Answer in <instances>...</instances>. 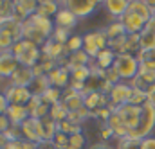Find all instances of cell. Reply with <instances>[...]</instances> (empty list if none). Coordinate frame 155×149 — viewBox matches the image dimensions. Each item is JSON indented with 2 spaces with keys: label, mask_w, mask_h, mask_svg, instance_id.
Wrapping results in <instances>:
<instances>
[{
  "label": "cell",
  "mask_w": 155,
  "mask_h": 149,
  "mask_svg": "<svg viewBox=\"0 0 155 149\" xmlns=\"http://www.w3.org/2000/svg\"><path fill=\"white\" fill-rule=\"evenodd\" d=\"M54 20L41 16L38 13H35L33 16H29L27 20H24V40H29L33 43H36L38 47H43L54 33Z\"/></svg>",
  "instance_id": "1"
},
{
  "label": "cell",
  "mask_w": 155,
  "mask_h": 149,
  "mask_svg": "<svg viewBox=\"0 0 155 149\" xmlns=\"http://www.w3.org/2000/svg\"><path fill=\"white\" fill-rule=\"evenodd\" d=\"M13 54L16 56L18 63L22 67H29V68H35L40 63V58H41V47H38L36 43L29 41V40H20L13 45Z\"/></svg>",
  "instance_id": "2"
},
{
  "label": "cell",
  "mask_w": 155,
  "mask_h": 149,
  "mask_svg": "<svg viewBox=\"0 0 155 149\" xmlns=\"http://www.w3.org/2000/svg\"><path fill=\"white\" fill-rule=\"evenodd\" d=\"M112 68L116 70V74L119 75L121 81L128 83V81H132L135 75L139 74L141 65H139L137 56H134V54H117L116 63H114Z\"/></svg>",
  "instance_id": "3"
},
{
  "label": "cell",
  "mask_w": 155,
  "mask_h": 149,
  "mask_svg": "<svg viewBox=\"0 0 155 149\" xmlns=\"http://www.w3.org/2000/svg\"><path fill=\"white\" fill-rule=\"evenodd\" d=\"M155 129V106L150 103L143 104V112H141V120L137 124L135 129L130 131V138L135 140H144L150 137V133Z\"/></svg>",
  "instance_id": "4"
},
{
  "label": "cell",
  "mask_w": 155,
  "mask_h": 149,
  "mask_svg": "<svg viewBox=\"0 0 155 149\" xmlns=\"http://www.w3.org/2000/svg\"><path fill=\"white\" fill-rule=\"evenodd\" d=\"M107 47H108V38L105 34V31H92V33L83 34V50L92 59H96L99 52L105 50Z\"/></svg>",
  "instance_id": "5"
},
{
  "label": "cell",
  "mask_w": 155,
  "mask_h": 149,
  "mask_svg": "<svg viewBox=\"0 0 155 149\" xmlns=\"http://www.w3.org/2000/svg\"><path fill=\"white\" fill-rule=\"evenodd\" d=\"M103 0H61V7L72 11L78 18H87L90 16Z\"/></svg>",
  "instance_id": "6"
},
{
  "label": "cell",
  "mask_w": 155,
  "mask_h": 149,
  "mask_svg": "<svg viewBox=\"0 0 155 149\" xmlns=\"http://www.w3.org/2000/svg\"><path fill=\"white\" fill-rule=\"evenodd\" d=\"M114 112L119 115V119L123 120V124L132 131V129L137 128V124H139V120H141L143 106H135V104L126 103V104H123V106H119V108H114ZM128 137H130V135H128Z\"/></svg>",
  "instance_id": "7"
},
{
  "label": "cell",
  "mask_w": 155,
  "mask_h": 149,
  "mask_svg": "<svg viewBox=\"0 0 155 149\" xmlns=\"http://www.w3.org/2000/svg\"><path fill=\"white\" fill-rule=\"evenodd\" d=\"M130 95H132V86H130V83L121 81V83L114 84V86L110 88V92H108V101L112 103V110L123 106V104H126V103L130 101Z\"/></svg>",
  "instance_id": "8"
},
{
  "label": "cell",
  "mask_w": 155,
  "mask_h": 149,
  "mask_svg": "<svg viewBox=\"0 0 155 149\" xmlns=\"http://www.w3.org/2000/svg\"><path fill=\"white\" fill-rule=\"evenodd\" d=\"M9 104H16V106H27L33 99V94L29 92V88L25 86H15V84H9V88L4 92Z\"/></svg>",
  "instance_id": "9"
},
{
  "label": "cell",
  "mask_w": 155,
  "mask_h": 149,
  "mask_svg": "<svg viewBox=\"0 0 155 149\" xmlns=\"http://www.w3.org/2000/svg\"><path fill=\"white\" fill-rule=\"evenodd\" d=\"M0 33L13 38L15 41H20L24 38V22L18 20L16 16L4 18V20H0Z\"/></svg>",
  "instance_id": "10"
},
{
  "label": "cell",
  "mask_w": 155,
  "mask_h": 149,
  "mask_svg": "<svg viewBox=\"0 0 155 149\" xmlns=\"http://www.w3.org/2000/svg\"><path fill=\"white\" fill-rule=\"evenodd\" d=\"M121 24H123V27H124V31H126V34H139L144 27H146V20L144 18H141L139 14H135V13H132V11H126L121 18H117Z\"/></svg>",
  "instance_id": "11"
},
{
  "label": "cell",
  "mask_w": 155,
  "mask_h": 149,
  "mask_svg": "<svg viewBox=\"0 0 155 149\" xmlns=\"http://www.w3.org/2000/svg\"><path fill=\"white\" fill-rule=\"evenodd\" d=\"M20 63L16 59V56L13 54V50H5L0 54V79H11V75L18 70Z\"/></svg>",
  "instance_id": "12"
},
{
  "label": "cell",
  "mask_w": 155,
  "mask_h": 149,
  "mask_svg": "<svg viewBox=\"0 0 155 149\" xmlns=\"http://www.w3.org/2000/svg\"><path fill=\"white\" fill-rule=\"evenodd\" d=\"M47 77H49V81H51V86L60 88V90L67 88V86L71 84V81H72L71 70H69L67 67H63V65H60V67H56L52 72H49Z\"/></svg>",
  "instance_id": "13"
},
{
  "label": "cell",
  "mask_w": 155,
  "mask_h": 149,
  "mask_svg": "<svg viewBox=\"0 0 155 149\" xmlns=\"http://www.w3.org/2000/svg\"><path fill=\"white\" fill-rule=\"evenodd\" d=\"M40 0H15V16L18 20H27L38 11Z\"/></svg>",
  "instance_id": "14"
},
{
  "label": "cell",
  "mask_w": 155,
  "mask_h": 149,
  "mask_svg": "<svg viewBox=\"0 0 155 149\" xmlns=\"http://www.w3.org/2000/svg\"><path fill=\"white\" fill-rule=\"evenodd\" d=\"M52 20H54V27H58V29H65V31H71V33H72V29L78 25V20H79V18H78L72 11L61 7L60 13H58Z\"/></svg>",
  "instance_id": "15"
},
{
  "label": "cell",
  "mask_w": 155,
  "mask_h": 149,
  "mask_svg": "<svg viewBox=\"0 0 155 149\" xmlns=\"http://www.w3.org/2000/svg\"><path fill=\"white\" fill-rule=\"evenodd\" d=\"M20 135L24 140L29 142H41L40 140V128H38V119L29 117L27 120H24L20 124Z\"/></svg>",
  "instance_id": "16"
},
{
  "label": "cell",
  "mask_w": 155,
  "mask_h": 149,
  "mask_svg": "<svg viewBox=\"0 0 155 149\" xmlns=\"http://www.w3.org/2000/svg\"><path fill=\"white\" fill-rule=\"evenodd\" d=\"M92 61H94V59L81 49V50L71 52V54L67 56L65 67H67L69 70H74V68H79V67H88V65H92Z\"/></svg>",
  "instance_id": "17"
},
{
  "label": "cell",
  "mask_w": 155,
  "mask_h": 149,
  "mask_svg": "<svg viewBox=\"0 0 155 149\" xmlns=\"http://www.w3.org/2000/svg\"><path fill=\"white\" fill-rule=\"evenodd\" d=\"M116 58H117V54L110 49V47H107L105 50H101L99 52V56L92 61V65L97 68V70H108V68H112L114 67V63H116Z\"/></svg>",
  "instance_id": "18"
},
{
  "label": "cell",
  "mask_w": 155,
  "mask_h": 149,
  "mask_svg": "<svg viewBox=\"0 0 155 149\" xmlns=\"http://www.w3.org/2000/svg\"><path fill=\"white\" fill-rule=\"evenodd\" d=\"M35 79V72H33V68H29V67H18V70L15 72V74L11 75V84H15V86H29L31 84V81Z\"/></svg>",
  "instance_id": "19"
},
{
  "label": "cell",
  "mask_w": 155,
  "mask_h": 149,
  "mask_svg": "<svg viewBox=\"0 0 155 149\" xmlns=\"http://www.w3.org/2000/svg\"><path fill=\"white\" fill-rule=\"evenodd\" d=\"M27 88H29V92L33 94V97H43V95L49 92V88H51V81H49V77L45 74L35 75V79L31 81V84H29Z\"/></svg>",
  "instance_id": "20"
},
{
  "label": "cell",
  "mask_w": 155,
  "mask_h": 149,
  "mask_svg": "<svg viewBox=\"0 0 155 149\" xmlns=\"http://www.w3.org/2000/svg\"><path fill=\"white\" fill-rule=\"evenodd\" d=\"M103 5L107 7L108 14H112L117 20V18H121V16L128 11L130 0H103Z\"/></svg>",
  "instance_id": "21"
},
{
  "label": "cell",
  "mask_w": 155,
  "mask_h": 149,
  "mask_svg": "<svg viewBox=\"0 0 155 149\" xmlns=\"http://www.w3.org/2000/svg\"><path fill=\"white\" fill-rule=\"evenodd\" d=\"M5 115L9 117L11 124H15V126H20L24 120H27V119L31 117V113H29V110H27V106H16V104H11Z\"/></svg>",
  "instance_id": "22"
},
{
  "label": "cell",
  "mask_w": 155,
  "mask_h": 149,
  "mask_svg": "<svg viewBox=\"0 0 155 149\" xmlns=\"http://www.w3.org/2000/svg\"><path fill=\"white\" fill-rule=\"evenodd\" d=\"M61 9V4L56 2V0H40V5H38V14L41 16H47V18H54Z\"/></svg>",
  "instance_id": "23"
},
{
  "label": "cell",
  "mask_w": 155,
  "mask_h": 149,
  "mask_svg": "<svg viewBox=\"0 0 155 149\" xmlns=\"http://www.w3.org/2000/svg\"><path fill=\"white\" fill-rule=\"evenodd\" d=\"M128 11H132V13H135V14H139L141 18H144L146 22L152 18V9H150V5L146 4V2H143V0H130V5H128Z\"/></svg>",
  "instance_id": "24"
},
{
  "label": "cell",
  "mask_w": 155,
  "mask_h": 149,
  "mask_svg": "<svg viewBox=\"0 0 155 149\" xmlns=\"http://www.w3.org/2000/svg\"><path fill=\"white\" fill-rule=\"evenodd\" d=\"M139 43L141 49H153L155 47V27L146 24V27L139 33Z\"/></svg>",
  "instance_id": "25"
},
{
  "label": "cell",
  "mask_w": 155,
  "mask_h": 149,
  "mask_svg": "<svg viewBox=\"0 0 155 149\" xmlns=\"http://www.w3.org/2000/svg\"><path fill=\"white\" fill-rule=\"evenodd\" d=\"M137 59H139L141 67L155 70V47L153 49H141L137 52Z\"/></svg>",
  "instance_id": "26"
},
{
  "label": "cell",
  "mask_w": 155,
  "mask_h": 149,
  "mask_svg": "<svg viewBox=\"0 0 155 149\" xmlns=\"http://www.w3.org/2000/svg\"><path fill=\"white\" fill-rule=\"evenodd\" d=\"M105 34H107L108 41H110V40H116V38L124 36V34H126V31H124V27H123V24H121L119 20H114L112 24H108V25H107Z\"/></svg>",
  "instance_id": "27"
},
{
  "label": "cell",
  "mask_w": 155,
  "mask_h": 149,
  "mask_svg": "<svg viewBox=\"0 0 155 149\" xmlns=\"http://www.w3.org/2000/svg\"><path fill=\"white\" fill-rule=\"evenodd\" d=\"M87 137L83 131L74 133V135H69V149H85L87 147Z\"/></svg>",
  "instance_id": "28"
},
{
  "label": "cell",
  "mask_w": 155,
  "mask_h": 149,
  "mask_svg": "<svg viewBox=\"0 0 155 149\" xmlns=\"http://www.w3.org/2000/svg\"><path fill=\"white\" fill-rule=\"evenodd\" d=\"M15 16V0H0V20Z\"/></svg>",
  "instance_id": "29"
},
{
  "label": "cell",
  "mask_w": 155,
  "mask_h": 149,
  "mask_svg": "<svg viewBox=\"0 0 155 149\" xmlns=\"http://www.w3.org/2000/svg\"><path fill=\"white\" fill-rule=\"evenodd\" d=\"M67 52L71 54V52H78V50H81L83 49V36H79V34H72L71 40L67 41Z\"/></svg>",
  "instance_id": "30"
},
{
  "label": "cell",
  "mask_w": 155,
  "mask_h": 149,
  "mask_svg": "<svg viewBox=\"0 0 155 149\" xmlns=\"http://www.w3.org/2000/svg\"><path fill=\"white\" fill-rule=\"evenodd\" d=\"M116 149H141V140H135V138H121L117 140V146Z\"/></svg>",
  "instance_id": "31"
},
{
  "label": "cell",
  "mask_w": 155,
  "mask_h": 149,
  "mask_svg": "<svg viewBox=\"0 0 155 149\" xmlns=\"http://www.w3.org/2000/svg\"><path fill=\"white\" fill-rule=\"evenodd\" d=\"M9 101H7V97H5V94H2L0 92V115H5L7 110H9Z\"/></svg>",
  "instance_id": "32"
},
{
  "label": "cell",
  "mask_w": 155,
  "mask_h": 149,
  "mask_svg": "<svg viewBox=\"0 0 155 149\" xmlns=\"http://www.w3.org/2000/svg\"><path fill=\"white\" fill-rule=\"evenodd\" d=\"M141 149H155V137H148L141 140Z\"/></svg>",
  "instance_id": "33"
},
{
  "label": "cell",
  "mask_w": 155,
  "mask_h": 149,
  "mask_svg": "<svg viewBox=\"0 0 155 149\" xmlns=\"http://www.w3.org/2000/svg\"><path fill=\"white\" fill-rule=\"evenodd\" d=\"M4 149H24V140H9Z\"/></svg>",
  "instance_id": "34"
},
{
  "label": "cell",
  "mask_w": 155,
  "mask_h": 149,
  "mask_svg": "<svg viewBox=\"0 0 155 149\" xmlns=\"http://www.w3.org/2000/svg\"><path fill=\"white\" fill-rule=\"evenodd\" d=\"M148 103H150L152 106H155V84L150 88V92H148Z\"/></svg>",
  "instance_id": "35"
},
{
  "label": "cell",
  "mask_w": 155,
  "mask_h": 149,
  "mask_svg": "<svg viewBox=\"0 0 155 149\" xmlns=\"http://www.w3.org/2000/svg\"><path fill=\"white\" fill-rule=\"evenodd\" d=\"M38 149H58L52 142H40L38 144Z\"/></svg>",
  "instance_id": "36"
},
{
  "label": "cell",
  "mask_w": 155,
  "mask_h": 149,
  "mask_svg": "<svg viewBox=\"0 0 155 149\" xmlns=\"http://www.w3.org/2000/svg\"><path fill=\"white\" fill-rule=\"evenodd\" d=\"M88 149H114V147H110L108 144H97V146H92V147H88Z\"/></svg>",
  "instance_id": "37"
},
{
  "label": "cell",
  "mask_w": 155,
  "mask_h": 149,
  "mask_svg": "<svg viewBox=\"0 0 155 149\" xmlns=\"http://www.w3.org/2000/svg\"><path fill=\"white\" fill-rule=\"evenodd\" d=\"M146 4L150 5V9H152V11H155V0H146Z\"/></svg>",
  "instance_id": "38"
},
{
  "label": "cell",
  "mask_w": 155,
  "mask_h": 149,
  "mask_svg": "<svg viewBox=\"0 0 155 149\" xmlns=\"http://www.w3.org/2000/svg\"><path fill=\"white\" fill-rule=\"evenodd\" d=\"M143 2H146V0H143Z\"/></svg>",
  "instance_id": "39"
}]
</instances>
